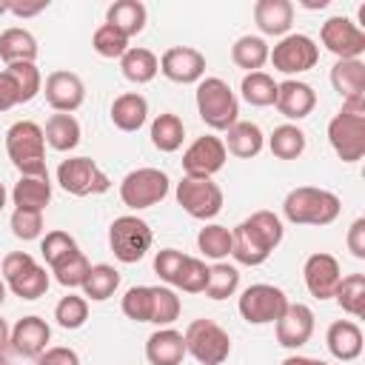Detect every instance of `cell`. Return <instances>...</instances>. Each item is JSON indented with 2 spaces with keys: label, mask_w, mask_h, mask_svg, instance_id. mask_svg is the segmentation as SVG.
Masks as SVG:
<instances>
[{
  "label": "cell",
  "mask_w": 365,
  "mask_h": 365,
  "mask_svg": "<svg viewBox=\"0 0 365 365\" xmlns=\"http://www.w3.org/2000/svg\"><path fill=\"white\" fill-rule=\"evenodd\" d=\"M145 359L148 365H182L185 359V339L174 328H157L145 339Z\"/></svg>",
  "instance_id": "obj_24"
},
{
  "label": "cell",
  "mask_w": 365,
  "mask_h": 365,
  "mask_svg": "<svg viewBox=\"0 0 365 365\" xmlns=\"http://www.w3.org/2000/svg\"><path fill=\"white\" fill-rule=\"evenodd\" d=\"M0 274H3L6 288L14 297H20V299H29L31 302V299H40L48 291V271L43 265H37L34 257L26 254V251L6 254Z\"/></svg>",
  "instance_id": "obj_6"
},
{
  "label": "cell",
  "mask_w": 365,
  "mask_h": 365,
  "mask_svg": "<svg viewBox=\"0 0 365 365\" xmlns=\"http://www.w3.org/2000/svg\"><path fill=\"white\" fill-rule=\"evenodd\" d=\"M145 17H148V11L140 0H117L106 9V23L114 26L117 31H123L128 40L145 29Z\"/></svg>",
  "instance_id": "obj_30"
},
{
  "label": "cell",
  "mask_w": 365,
  "mask_h": 365,
  "mask_svg": "<svg viewBox=\"0 0 365 365\" xmlns=\"http://www.w3.org/2000/svg\"><path fill=\"white\" fill-rule=\"evenodd\" d=\"M274 334L282 348H302L314 334V311L305 302H288L282 317L274 322Z\"/></svg>",
  "instance_id": "obj_17"
},
{
  "label": "cell",
  "mask_w": 365,
  "mask_h": 365,
  "mask_svg": "<svg viewBox=\"0 0 365 365\" xmlns=\"http://www.w3.org/2000/svg\"><path fill=\"white\" fill-rule=\"evenodd\" d=\"M197 114L214 131H228L240 117V103L222 77H202L197 83Z\"/></svg>",
  "instance_id": "obj_5"
},
{
  "label": "cell",
  "mask_w": 365,
  "mask_h": 365,
  "mask_svg": "<svg viewBox=\"0 0 365 365\" xmlns=\"http://www.w3.org/2000/svg\"><path fill=\"white\" fill-rule=\"evenodd\" d=\"M240 288V271L228 262H217L208 268V285H205V297L208 299H228L234 297Z\"/></svg>",
  "instance_id": "obj_42"
},
{
  "label": "cell",
  "mask_w": 365,
  "mask_h": 365,
  "mask_svg": "<svg viewBox=\"0 0 365 365\" xmlns=\"http://www.w3.org/2000/svg\"><path fill=\"white\" fill-rule=\"evenodd\" d=\"M54 319L60 328L66 331H77L86 325L88 319V299L86 297H77V294H66L57 305H54Z\"/></svg>",
  "instance_id": "obj_44"
},
{
  "label": "cell",
  "mask_w": 365,
  "mask_h": 365,
  "mask_svg": "<svg viewBox=\"0 0 365 365\" xmlns=\"http://www.w3.org/2000/svg\"><path fill=\"white\" fill-rule=\"evenodd\" d=\"M282 220L274 211H254L231 231V257L240 265H262L282 242Z\"/></svg>",
  "instance_id": "obj_1"
},
{
  "label": "cell",
  "mask_w": 365,
  "mask_h": 365,
  "mask_svg": "<svg viewBox=\"0 0 365 365\" xmlns=\"http://www.w3.org/2000/svg\"><path fill=\"white\" fill-rule=\"evenodd\" d=\"M91 48L100 54V57H106V60H120L131 46H128V37L123 34V31H117L114 26H108V23H103V26H97V31L91 34Z\"/></svg>",
  "instance_id": "obj_45"
},
{
  "label": "cell",
  "mask_w": 365,
  "mask_h": 365,
  "mask_svg": "<svg viewBox=\"0 0 365 365\" xmlns=\"http://www.w3.org/2000/svg\"><path fill=\"white\" fill-rule=\"evenodd\" d=\"M9 11V0H0V17Z\"/></svg>",
  "instance_id": "obj_60"
},
{
  "label": "cell",
  "mask_w": 365,
  "mask_h": 365,
  "mask_svg": "<svg viewBox=\"0 0 365 365\" xmlns=\"http://www.w3.org/2000/svg\"><path fill=\"white\" fill-rule=\"evenodd\" d=\"M222 145H225L228 154H234V157H240V160H251V157H257V154L262 151L265 134H262V128H259L257 123H251V120H237V123L225 131Z\"/></svg>",
  "instance_id": "obj_25"
},
{
  "label": "cell",
  "mask_w": 365,
  "mask_h": 365,
  "mask_svg": "<svg viewBox=\"0 0 365 365\" xmlns=\"http://www.w3.org/2000/svg\"><path fill=\"white\" fill-rule=\"evenodd\" d=\"M123 314L134 322H148L151 319V285H134L123 294L120 302Z\"/></svg>",
  "instance_id": "obj_46"
},
{
  "label": "cell",
  "mask_w": 365,
  "mask_h": 365,
  "mask_svg": "<svg viewBox=\"0 0 365 365\" xmlns=\"http://www.w3.org/2000/svg\"><path fill=\"white\" fill-rule=\"evenodd\" d=\"M182 140H185V125H182V120L177 114L163 111V114L154 117V123H151V145L157 151L171 154V151H177L182 145Z\"/></svg>",
  "instance_id": "obj_33"
},
{
  "label": "cell",
  "mask_w": 365,
  "mask_h": 365,
  "mask_svg": "<svg viewBox=\"0 0 365 365\" xmlns=\"http://www.w3.org/2000/svg\"><path fill=\"white\" fill-rule=\"evenodd\" d=\"M331 86L342 100L365 97V63L362 60H336L331 68Z\"/></svg>",
  "instance_id": "obj_27"
},
{
  "label": "cell",
  "mask_w": 365,
  "mask_h": 365,
  "mask_svg": "<svg viewBox=\"0 0 365 365\" xmlns=\"http://www.w3.org/2000/svg\"><path fill=\"white\" fill-rule=\"evenodd\" d=\"M185 257H188V254H182V251H177V248H163V251H157V254H154V274H157L165 285H174L177 277H180V271H182V265H185Z\"/></svg>",
  "instance_id": "obj_50"
},
{
  "label": "cell",
  "mask_w": 365,
  "mask_h": 365,
  "mask_svg": "<svg viewBox=\"0 0 365 365\" xmlns=\"http://www.w3.org/2000/svg\"><path fill=\"white\" fill-rule=\"evenodd\" d=\"M305 145H308L305 131L299 125H294V123L277 125L274 134L268 137V148H271V154L277 160H297V157H302Z\"/></svg>",
  "instance_id": "obj_35"
},
{
  "label": "cell",
  "mask_w": 365,
  "mask_h": 365,
  "mask_svg": "<svg viewBox=\"0 0 365 365\" xmlns=\"http://www.w3.org/2000/svg\"><path fill=\"white\" fill-rule=\"evenodd\" d=\"M325 345L334 359L339 362H354L362 354V328L354 319H336L325 331Z\"/></svg>",
  "instance_id": "obj_22"
},
{
  "label": "cell",
  "mask_w": 365,
  "mask_h": 365,
  "mask_svg": "<svg viewBox=\"0 0 365 365\" xmlns=\"http://www.w3.org/2000/svg\"><path fill=\"white\" fill-rule=\"evenodd\" d=\"M274 106L288 120H305L317 106V91L302 80H282V83H277Z\"/></svg>",
  "instance_id": "obj_21"
},
{
  "label": "cell",
  "mask_w": 365,
  "mask_h": 365,
  "mask_svg": "<svg viewBox=\"0 0 365 365\" xmlns=\"http://www.w3.org/2000/svg\"><path fill=\"white\" fill-rule=\"evenodd\" d=\"M208 285V265L197 257H185V265L174 282V288L185 291V294H202Z\"/></svg>",
  "instance_id": "obj_47"
},
{
  "label": "cell",
  "mask_w": 365,
  "mask_h": 365,
  "mask_svg": "<svg viewBox=\"0 0 365 365\" xmlns=\"http://www.w3.org/2000/svg\"><path fill=\"white\" fill-rule=\"evenodd\" d=\"M302 6H305V9H325V6H328V0H305Z\"/></svg>",
  "instance_id": "obj_57"
},
{
  "label": "cell",
  "mask_w": 365,
  "mask_h": 365,
  "mask_svg": "<svg viewBox=\"0 0 365 365\" xmlns=\"http://www.w3.org/2000/svg\"><path fill=\"white\" fill-rule=\"evenodd\" d=\"M14 106H20L17 103V88H14L11 77L6 71H0V114L9 111V108H14Z\"/></svg>",
  "instance_id": "obj_53"
},
{
  "label": "cell",
  "mask_w": 365,
  "mask_h": 365,
  "mask_svg": "<svg viewBox=\"0 0 365 365\" xmlns=\"http://www.w3.org/2000/svg\"><path fill=\"white\" fill-rule=\"evenodd\" d=\"M254 23L268 37H285L294 23V3L291 0H257Z\"/></svg>",
  "instance_id": "obj_23"
},
{
  "label": "cell",
  "mask_w": 365,
  "mask_h": 365,
  "mask_svg": "<svg viewBox=\"0 0 365 365\" xmlns=\"http://www.w3.org/2000/svg\"><path fill=\"white\" fill-rule=\"evenodd\" d=\"M9 342H11V328H9V322L0 317V354L9 348Z\"/></svg>",
  "instance_id": "obj_56"
},
{
  "label": "cell",
  "mask_w": 365,
  "mask_h": 365,
  "mask_svg": "<svg viewBox=\"0 0 365 365\" xmlns=\"http://www.w3.org/2000/svg\"><path fill=\"white\" fill-rule=\"evenodd\" d=\"M197 248L202 251V257L222 262V259L231 254V228L217 225V222L200 228V234H197Z\"/></svg>",
  "instance_id": "obj_41"
},
{
  "label": "cell",
  "mask_w": 365,
  "mask_h": 365,
  "mask_svg": "<svg viewBox=\"0 0 365 365\" xmlns=\"http://www.w3.org/2000/svg\"><path fill=\"white\" fill-rule=\"evenodd\" d=\"M14 88H17V103H29L40 94V86H43V77H40V68L34 63H14V66H6L3 68Z\"/></svg>",
  "instance_id": "obj_43"
},
{
  "label": "cell",
  "mask_w": 365,
  "mask_h": 365,
  "mask_svg": "<svg viewBox=\"0 0 365 365\" xmlns=\"http://www.w3.org/2000/svg\"><path fill=\"white\" fill-rule=\"evenodd\" d=\"M11 202L14 208L23 211H43L51 202V182L46 177H20L11 188Z\"/></svg>",
  "instance_id": "obj_29"
},
{
  "label": "cell",
  "mask_w": 365,
  "mask_h": 365,
  "mask_svg": "<svg viewBox=\"0 0 365 365\" xmlns=\"http://www.w3.org/2000/svg\"><path fill=\"white\" fill-rule=\"evenodd\" d=\"M237 308H240V317L248 325H268V322H277L282 317V311L288 308V297L277 285L257 282V285H248L240 294Z\"/></svg>",
  "instance_id": "obj_11"
},
{
  "label": "cell",
  "mask_w": 365,
  "mask_h": 365,
  "mask_svg": "<svg viewBox=\"0 0 365 365\" xmlns=\"http://www.w3.org/2000/svg\"><path fill=\"white\" fill-rule=\"evenodd\" d=\"M182 311V302L174 288L168 285H151V319L157 328H168Z\"/></svg>",
  "instance_id": "obj_39"
},
{
  "label": "cell",
  "mask_w": 365,
  "mask_h": 365,
  "mask_svg": "<svg viewBox=\"0 0 365 365\" xmlns=\"http://www.w3.org/2000/svg\"><path fill=\"white\" fill-rule=\"evenodd\" d=\"M334 299L339 302V308L351 317H362L365 314V274H348L339 279Z\"/></svg>",
  "instance_id": "obj_40"
},
{
  "label": "cell",
  "mask_w": 365,
  "mask_h": 365,
  "mask_svg": "<svg viewBox=\"0 0 365 365\" xmlns=\"http://www.w3.org/2000/svg\"><path fill=\"white\" fill-rule=\"evenodd\" d=\"M9 228L17 240L29 242V240H37L43 234V211H23V208H14L11 220H9Z\"/></svg>",
  "instance_id": "obj_48"
},
{
  "label": "cell",
  "mask_w": 365,
  "mask_h": 365,
  "mask_svg": "<svg viewBox=\"0 0 365 365\" xmlns=\"http://www.w3.org/2000/svg\"><path fill=\"white\" fill-rule=\"evenodd\" d=\"M0 365H11V362L6 359V354H0Z\"/></svg>",
  "instance_id": "obj_61"
},
{
  "label": "cell",
  "mask_w": 365,
  "mask_h": 365,
  "mask_svg": "<svg viewBox=\"0 0 365 365\" xmlns=\"http://www.w3.org/2000/svg\"><path fill=\"white\" fill-rule=\"evenodd\" d=\"M268 60L277 71L282 74H302L317 66L319 60V46L308 34H285L279 43L268 51Z\"/></svg>",
  "instance_id": "obj_13"
},
{
  "label": "cell",
  "mask_w": 365,
  "mask_h": 365,
  "mask_svg": "<svg viewBox=\"0 0 365 365\" xmlns=\"http://www.w3.org/2000/svg\"><path fill=\"white\" fill-rule=\"evenodd\" d=\"M117 285H120V271L114 265L100 262V265H91V271L83 282V297H88L94 302H106L108 297H114Z\"/></svg>",
  "instance_id": "obj_36"
},
{
  "label": "cell",
  "mask_w": 365,
  "mask_h": 365,
  "mask_svg": "<svg viewBox=\"0 0 365 365\" xmlns=\"http://www.w3.org/2000/svg\"><path fill=\"white\" fill-rule=\"evenodd\" d=\"M71 251H77V242H74V237L66 234V231H48V234L40 240V254H43V259H46L48 268H51L57 259H63L66 254H71Z\"/></svg>",
  "instance_id": "obj_49"
},
{
  "label": "cell",
  "mask_w": 365,
  "mask_h": 365,
  "mask_svg": "<svg viewBox=\"0 0 365 365\" xmlns=\"http://www.w3.org/2000/svg\"><path fill=\"white\" fill-rule=\"evenodd\" d=\"M168 185L171 182H168L165 171L151 168V165L134 168L120 182V200H123V205H128L134 211L151 208V205H157V202H163L168 197Z\"/></svg>",
  "instance_id": "obj_9"
},
{
  "label": "cell",
  "mask_w": 365,
  "mask_h": 365,
  "mask_svg": "<svg viewBox=\"0 0 365 365\" xmlns=\"http://www.w3.org/2000/svg\"><path fill=\"white\" fill-rule=\"evenodd\" d=\"M185 354H191L200 365H222L231 354V336L214 319H194L185 334Z\"/></svg>",
  "instance_id": "obj_7"
},
{
  "label": "cell",
  "mask_w": 365,
  "mask_h": 365,
  "mask_svg": "<svg viewBox=\"0 0 365 365\" xmlns=\"http://www.w3.org/2000/svg\"><path fill=\"white\" fill-rule=\"evenodd\" d=\"M151 242H154V234H151L148 222L134 214H123L108 225V245H111L114 257L125 265L140 262L148 254Z\"/></svg>",
  "instance_id": "obj_8"
},
{
  "label": "cell",
  "mask_w": 365,
  "mask_h": 365,
  "mask_svg": "<svg viewBox=\"0 0 365 365\" xmlns=\"http://www.w3.org/2000/svg\"><path fill=\"white\" fill-rule=\"evenodd\" d=\"M342 211V202L328 188L299 185L291 188L282 200V214L294 225H331Z\"/></svg>",
  "instance_id": "obj_2"
},
{
  "label": "cell",
  "mask_w": 365,
  "mask_h": 365,
  "mask_svg": "<svg viewBox=\"0 0 365 365\" xmlns=\"http://www.w3.org/2000/svg\"><path fill=\"white\" fill-rule=\"evenodd\" d=\"M0 60L6 66H14V63H34L37 60V40L31 31L20 29V26H11L0 34Z\"/></svg>",
  "instance_id": "obj_28"
},
{
  "label": "cell",
  "mask_w": 365,
  "mask_h": 365,
  "mask_svg": "<svg viewBox=\"0 0 365 365\" xmlns=\"http://www.w3.org/2000/svg\"><path fill=\"white\" fill-rule=\"evenodd\" d=\"M328 143L342 163H356L365 154V97L342 100V108L328 123Z\"/></svg>",
  "instance_id": "obj_3"
},
{
  "label": "cell",
  "mask_w": 365,
  "mask_h": 365,
  "mask_svg": "<svg viewBox=\"0 0 365 365\" xmlns=\"http://www.w3.org/2000/svg\"><path fill=\"white\" fill-rule=\"evenodd\" d=\"M240 91H242V100L248 106H257V108H265V106H274L277 100V83L271 74L265 71H251L242 77L240 83Z\"/></svg>",
  "instance_id": "obj_37"
},
{
  "label": "cell",
  "mask_w": 365,
  "mask_h": 365,
  "mask_svg": "<svg viewBox=\"0 0 365 365\" xmlns=\"http://www.w3.org/2000/svg\"><path fill=\"white\" fill-rule=\"evenodd\" d=\"M46 9H48V0H37V3H14V0H9V11H11L14 17H20V20L34 17V14L46 11Z\"/></svg>",
  "instance_id": "obj_54"
},
{
  "label": "cell",
  "mask_w": 365,
  "mask_h": 365,
  "mask_svg": "<svg viewBox=\"0 0 365 365\" xmlns=\"http://www.w3.org/2000/svg\"><path fill=\"white\" fill-rule=\"evenodd\" d=\"M268 43L257 34H242L234 46H231V60L237 68H245L248 74L251 71H259L265 63H268Z\"/></svg>",
  "instance_id": "obj_34"
},
{
  "label": "cell",
  "mask_w": 365,
  "mask_h": 365,
  "mask_svg": "<svg viewBox=\"0 0 365 365\" xmlns=\"http://www.w3.org/2000/svg\"><path fill=\"white\" fill-rule=\"evenodd\" d=\"M6 291H9V288H6V282H3V277H0V305L6 302Z\"/></svg>",
  "instance_id": "obj_58"
},
{
  "label": "cell",
  "mask_w": 365,
  "mask_h": 365,
  "mask_svg": "<svg viewBox=\"0 0 365 365\" xmlns=\"http://www.w3.org/2000/svg\"><path fill=\"white\" fill-rule=\"evenodd\" d=\"M279 365H328V362H322V359H311V356H299V354H291V356H285Z\"/></svg>",
  "instance_id": "obj_55"
},
{
  "label": "cell",
  "mask_w": 365,
  "mask_h": 365,
  "mask_svg": "<svg viewBox=\"0 0 365 365\" xmlns=\"http://www.w3.org/2000/svg\"><path fill=\"white\" fill-rule=\"evenodd\" d=\"M6 154L23 177H46V137L31 120H17L6 131Z\"/></svg>",
  "instance_id": "obj_4"
},
{
  "label": "cell",
  "mask_w": 365,
  "mask_h": 365,
  "mask_svg": "<svg viewBox=\"0 0 365 365\" xmlns=\"http://www.w3.org/2000/svg\"><path fill=\"white\" fill-rule=\"evenodd\" d=\"M48 339H51L48 322L43 317H37V314H29V317L17 319V325L11 328L9 348H14V354H20L26 359H37L48 348Z\"/></svg>",
  "instance_id": "obj_20"
},
{
  "label": "cell",
  "mask_w": 365,
  "mask_h": 365,
  "mask_svg": "<svg viewBox=\"0 0 365 365\" xmlns=\"http://www.w3.org/2000/svg\"><path fill=\"white\" fill-rule=\"evenodd\" d=\"M37 365H80V356H77V351H71V348L54 345V348H46V351L37 356Z\"/></svg>",
  "instance_id": "obj_51"
},
{
  "label": "cell",
  "mask_w": 365,
  "mask_h": 365,
  "mask_svg": "<svg viewBox=\"0 0 365 365\" xmlns=\"http://www.w3.org/2000/svg\"><path fill=\"white\" fill-rule=\"evenodd\" d=\"M345 242H348V251H351L356 259H365V217H356V220L351 222Z\"/></svg>",
  "instance_id": "obj_52"
},
{
  "label": "cell",
  "mask_w": 365,
  "mask_h": 365,
  "mask_svg": "<svg viewBox=\"0 0 365 365\" xmlns=\"http://www.w3.org/2000/svg\"><path fill=\"white\" fill-rule=\"evenodd\" d=\"M148 120V100L137 91H125L111 103V123L120 131H140Z\"/></svg>",
  "instance_id": "obj_26"
},
{
  "label": "cell",
  "mask_w": 365,
  "mask_h": 365,
  "mask_svg": "<svg viewBox=\"0 0 365 365\" xmlns=\"http://www.w3.org/2000/svg\"><path fill=\"white\" fill-rule=\"evenodd\" d=\"M88 271H91V262L86 259V254H83L80 248L71 251V254H66L63 259H57V262L51 265V274H54V279H57L63 288H83Z\"/></svg>",
  "instance_id": "obj_38"
},
{
  "label": "cell",
  "mask_w": 365,
  "mask_h": 365,
  "mask_svg": "<svg viewBox=\"0 0 365 365\" xmlns=\"http://www.w3.org/2000/svg\"><path fill=\"white\" fill-rule=\"evenodd\" d=\"M302 277H305V288L311 291V297L317 299H331L339 279H342V271H339V262L336 257L325 254V251H317L305 259L302 265Z\"/></svg>",
  "instance_id": "obj_18"
},
{
  "label": "cell",
  "mask_w": 365,
  "mask_h": 365,
  "mask_svg": "<svg viewBox=\"0 0 365 365\" xmlns=\"http://www.w3.org/2000/svg\"><path fill=\"white\" fill-rule=\"evenodd\" d=\"M177 202L194 220H214L222 211V188L208 177H182L177 182Z\"/></svg>",
  "instance_id": "obj_12"
},
{
  "label": "cell",
  "mask_w": 365,
  "mask_h": 365,
  "mask_svg": "<svg viewBox=\"0 0 365 365\" xmlns=\"http://www.w3.org/2000/svg\"><path fill=\"white\" fill-rule=\"evenodd\" d=\"M319 40H322V46L336 60H359V54L365 51V31H362V26H356L354 20H348L342 14L328 17L322 23Z\"/></svg>",
  "instance_id": "obj_14"
},
{
  "label": "cell",
  "mask_w": 365,
  "mask_h": 365,
  "mask_svg": "<svg viewBox=\"0 0 365 365\" xmlns=\"http://www.w3.org/2000/svg\"><path fill=\"white\" fill-rule=\"evenodd\" d=\"M57 182L63 191L71 197H91V194H106L111 188L108 174L91 160V157H68L57 168Z\"/></svg>",
  "instance_id": "obj_10"
},
{
  "label": "cell",
  "mask_w": 365,
  "mask_h": 365,
  "mask_svg": "<svg viewBox=\"0 0 365 365\" xmlns=\"http://www.w3.org/2000/svg\"><path fill=\"white\" fill-rule=\"evenodd\" d=\"M43 137L54 151H71L80 145V123L74 120V114H57L54 111L46 120Z\"/></svg>",
  "instance_id": "obj_32"
},
{
  "label": "cell",
  "mask_w": 365,
  "mask_h": 365,
  "mask_svg": "<svg viewBox=\"0 0 365 365\" xmlns=\"http://www.w3.org/2000/svg\"><path fill=\"white\" fill-rule=\"evenodd\" d=\"M46 103L57 114H71L86 100V86L74 71H51L46 77Z\"/></svg>",
  "instance_id": "obj_19"
},
{
  "label": "cell",
  "mask_w": 365,
  "mask_h": 365,
  "mask_svg": "<svg viewBox=\"0 0 365 365\" xmlns=\"http://www.w3.org/2000/svg\"><path fill=\"white\" fill-rule=\"evenodd\" d=\"M225 160H228V151H225L222 140L214 134H202L185 148L182 171H185V177H208L211 180L225 165Z\"/></svg>",
  "instance_id": "obj_15"
},
{
  "label": "cell",
  "mask_w": 365,
  "mask_h": 365,
  "mask_svg": "<svg viewBox=\"0 0 365 365\" xmlns=\"http://www.w3.org/2000/svg\"><path fill=\"white\" fill-rule=\"evenodd\" d=\"M160 71L171 83L191 86L205 77V54L191 48V46H171L160 57Z\"/></svg>",
  "instance_id": "obj_16"
},
{
  "label": "cell",
  "mask_w": 365,
  "mask_h": 365,
  "mask_svg": "<svg viewBox=\"0 0 365 365\" xmlns=\"http://www.w3.org/2000/svg\"><path fill=\"white\" fill-rule=\"evenodd\" d=\"M120 71H123V77H125L128 83L143 86V83H151V80L157 77L160 60H157L154 51L134 46V48H128V51L120 57Z\"/></svg>",
  "instance_id": "obj_31"
},
{
  "label": "cell",
  "mask_w": 365,
  "mask_h": 365,
  "mask_svg": "<svg viewBox=\"0 0 365 365\" xmlns=\"http://www.w3.org/2000/svg\"><path fill=\"white\" fill-rule=\"evenodd\" d=\"M3 208H6V185L0 182V211H3Z\"/></svg>",
  "instance_id": "obj_59"
}]
</instances>
